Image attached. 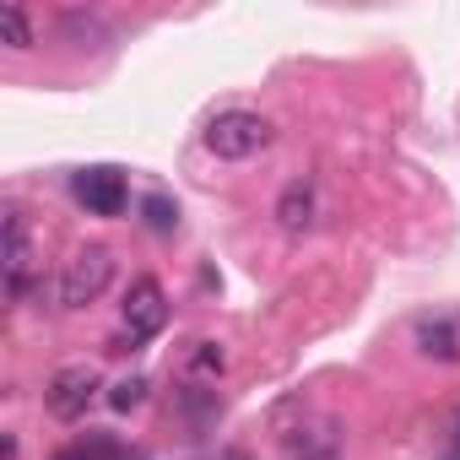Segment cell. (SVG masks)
Here are the masks:
<instances>
[{
    "label": "cell",
    "instance_id": "obj_6",
    "mask_svg": "<svg viewBox=\"0 0 460 460\" xmlns=\"http://www.w3.org/2000/svg\"><path fill=\"white\" fill-rule=\"evenodd\" d=\"M76 200L93 211V217H119L125 200H130V184L119 168H82L76 173Z\"/></svg>",
    "mask_w": 460,
    "mask_h": 460
},
{
    "label": "cell",
    "instance_id": "obj_2",
    "mask_svg": "<svg viewBox=\"0 0 460 460\" xmlns=\"http://www.w3.org/2000/svg\"><path fill=\"white\" fill-rule=\"evenodd\" d=\"M109 282H114V255L103 244H87L60 271V304L66 309H87V304H98L109 293Z\"/></svg>",
    "mask_w": 460,
    "mask_h": 460
},
{
    "label": "cell",
    "instance_id": "obj_14",
    "mask_svg": "<svg viewBox=\"0 0 460 460\" xmlns=\"http://www.w3.org/2000/svg\"><path fill=\"white\" fill-rule=\"evenodd\" d=\"M146 401V379H119L114 390H109V406L114 411H130V406H141Z\"/></svg>",
    "mask_w": 460,
    "mask_h": 460
},
{
    "label": "cell",
    "instance_id": "obj_12",
    "mask_svg": "<svg viewBox=\"0 0 460 460\" xmlns=\"http://www.w3.org/2000/svg\"><path fill=\"white\" fill-rule=\"evenodd\" d=\"M60 33L66 39H76V44H103L109 33H103V22L98 17H87V12H66L60 17Z\"/></svg>",
    "mask_w": 460,
    "mask_h": 460
},
{
    "label": "cell",
    "instance_id": "obj_15",
    "mask_svg": "<svg viewBox=\"0 0 460 460\" xmlns=\"http://www.w3.org/2000/svg\"><path fill=\"white\" fill-rule=\"evenodd\" d=\"M146 222L157 227V234H173V227H179V206L163 200V195H152V200H146Z\"/></svg>",
    "mask_w": 460,
    "mask_h": 460
},
{
    "label": "cell",
    "instance_id": "obj_9",
    "mask_svg": "<svg viewBox=\"0 0 460 460\" xmlns=\"http://www.w3.org/2000/svg\"><path fill=\"white\" fill-rule=\"evenodd\" d=\"M55 460H146L141 449H130V444H119L114 433H82L76 444H66Z\"/></svg>",
    "mask_w": 460,
    "mask_h": 460
},
{
    "label": "cell",
    "instance_id": "obj_5",
    "mask_svg": "<svg viewBox=\"0 0 460 460\" xmlns=\"http://www.w3.org/2000/svg\"><path fill=\"white\" fill-rule=\"evenodd\" d=\"M341 422L336 417H304L298 428L282 433V460H341Z\"/></svg>",
    "mask_w": 460,
    "mask_h": 460
},
{
    "label": "cell",
    "instance_id": "obj_11",
    "mask_svg": "<svg viewBox=\"0 0 460 460\" xmlns=\"http://www.w3.org/2000/svg\"><path fill=\"white\" fill-rule=\"evenodd\" d=\"M0 44L17 49V55L39 44V33H33V22H28V12H22V6H0Z\"/></svg>",
    "mask_w": 460,
    "mask_h": 460
},
{
    "label": "cell",
    "instance_id": "obj_8",
    "mask_svg": "<svg viewBox=\"0 0 460 460\" xmlns=\"http://www.w3.org/2000/svg\"><path fill=\"white\" fill-rule=\"evenodd\" d=\"M314 184L309 179H293L282 195H277V222L288 227V234H309V227H314Z\"/></svg>",
    "mask_w": 460,
    "mask_h": 460
},
{
    "label": "cell",
    "instance_id": "obj_3",
    "mask_svg": "<svg viewBox=\"0 0 460 460\" xmlns=\"http://www.w3.org/2000/svg\"><path fill=\"white\" fill-rule=\"evenodd\" d=\"M163 325H168V298H163V288H157L152 277L130 282V293H125V336H119V352L152 341Z\"/></svg>",
    "mask_w": 460,
    "mask_h": 460
},
{
    "label": "cell",
    "instance_id": "obj_1",
    "mask_svg": "<svg viewBox=\"0 0 460 460\" xmlns=\"http://www.w3.org/2000/svg\"><path fill=\"white\" fill-rule=\"evenodd\" d=\"M261 146H271V119L250 114V109H227L206 125V152L211 157H227V163H244L255 157Z\"/></svg>",
    "mask_w": 460,
    "mask_h": 460
},
{
    "label": "cell",
    "instance_id": "obj_7",
    "mask_svg": "<svg viewBox=\"0 0 460 460\" xmlns=\"http://www.w3.org/2000/svg\"><path fill=\"white\" fill-rule=\"evenodd\" d=\"M28 271H33V244H28V217L6 211V293L22 298L28 293Z\"/></svg>",
    "mask_w": 460,
    "mask_h": 460
},
{
    "label": "cell",
    "instance_id": "obj_4",
    "mask_svg": "<svg viewBox=\"0 0 460 460\" xmlns=\"http://www.w3.org/2000/svg\"><path fill=\"white\" fill-rule=\"evenodd\" d=\"M98 368L93 363H66L55 379H49V390H44V406H49V417H60V422H76V417H87V406H93V395H98Z\"/></svg>",
    "mask_w": 460,
    "mask_h": 460
},
{
    "label": "cell",
    "instance_id": "obj_10",
    "mask_svg": "<svg viewBox=\"0 0 460 460\" xmlns=\"http://www.w3.org/2000/svg\"><path fill=\"white\" fill-rule=\"evenodd\" d=\"M417 341H422L428 358H438V363H460V336H455L449 320H422V325H417Z\"/></svg>",
    "mask_w": 460,
    "mask_h": 460
},
{
    "label": "cell",
    "instance_id": "obj_16",
    "mask_svg": "<svg viewBox=\"0 0 460 460\" xmlns=\"http://www.w3.org/2000/svg\"><path fill=\"white\" fill-rule=\"evenodd\" d=\"M444 460H460V406L449 417V449H444Z\"/></svg>",
    "mask_w": 460,
    "mask_h": 460
},
{
    "label": "cell",
    "instance_id": "obj_13",
    "mask_svg": "<svg viewBox=\"0 0 460 460\" xmlns=\"http://www.w3.org/2000/svg\"><path fill=\"white\" fill-rule=\"evenodd\" d=\"M222 363H227V358H222V347H211V341H195V347H190V358H184V368H190V374H200V379H217V374H222Z\"/></svg>",
    "mask_w": 460,
    "mask_h": 460
}]
</instances>
